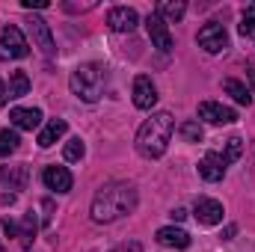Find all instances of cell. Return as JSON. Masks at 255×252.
Here are the masks:
<instances>
[{
    "instance_id": "obj_1",
    "label": "cell",
    "mask_w": 255,
    "mask_h": 252,
    "mask_svg": "<svg viewBox=\"0 0 255 252\" xmlns=\"http://www.w3.org/2000/svg\"><path fill=\"white\" fill-rule=\"evenodd\" d=\"M133 208H136V187L128 181H113L95 193L89 214L95 223H116L125 214H130Z\"/></svg>"
},
{
    "instance_id": "obj_2",
    "label": "cell",
    "mask_w": 255,
    "mask_h": 252,
    "mask_svg": "<svg viewBox=\"0 0 255 252\" xmlns=\"http://www.w3.org/2000/svg\"><path fill=\"white\" fill-rule=\"evenodd\" d=\"M175 130V119L169 113H154L151 119H145L142 127L136 130V151L148 160H157L166 154V145L172 139Z\"/></svg>"
},
{
    "instance_id": "obj_3",
    "label": "cell",
    "mask_w": 255,
    "mask_h": 252,
    "mask_svg": "<svg viewBox=\"0 0 255 252\" xmlns=\"http://www.w3.org/2000/svg\"><path fill=\"white\" fill-rule=\"evenodd\" d=\"M104 83H107V71H104V65H98V63L77 65V68L71 71V80H68L71 92H74L80 101H86V104H95V101L101 98Z\"/></svg>"
},
{
    "instance_id": "obj_4",
    "label": "cell",
    "mask_w": 255,
    "mask_h": 252,
    "mask_svg": "<svg viewBox=\"0 0 255 252\" xmlns=\"http://www.w3.org/2000/svg\"><path fill=\"white\" fill-rule=\"evenodd\" d=\"M30 54V42L15 24H6L0 33V60H24Z\"/></svg>"
},
{
    "instance_id": "obj_5",
    "label": "cell",
    "mask_w": 255,
    "mask_h": 252,
    "mask_svg": "<svg viewBox=\"0 0 255 252\" xmlns=\"http://www.w3.org/2000/svg\"><path fill=\"white\" fill-rule=\"evenodd\" d=\"M196 42H199V48H205L208 54H220V51H226V48H229V33H226V27H223V24L211 21V24H205V27L199 30Z\"/></svg>"
},
{
    "instance_id": "obj_6",
    "label": "cell",
    "mask_w": 255,
    "mask_h": 252,
    "mask_svg": "<svg viewBox=\"0 0 255 252\" xmlns=\"http://www.w3.org/2000/svg\"><path fill=\"white\" fill-rule=\"evenodd\" d=\"M145 30H148V39H151V45L157 48V51H172V33H169V24L163 21V18H157V15H148V21H145Z\"/></svg>"
},
{
    "instance_id": "obj_7",
    "label": "cell",
    "mask_w": 255,
    "mask_h": 252,
    "mask_svg": "<svg viewBox=\"0 0 255 252\" xmlns=\"http://www.w3.org/2000/svg\"><path fill=\"white\" fill-rule=\"evenodd\" d=\"M199 119H205L211 125H232V122H238V113L232 107L217 104V101H202L199 104Z\"/></svg>"
},
{
    "instance_id": "obj_8",
    "label": "cell",
    "mask_w": 255,
    "mask_h": 252,
    "mask_svg": "<svg viewBox=\"0 0 255 252\" xmlns=\"http://www.w3.org/2000/svg\"><path fill=\"white\" fill-rule=\"evenodd\" d=\"M223 205L217 199H196V208H193V217L199 226H220L223 223Z\"/></svg>"
},
{
    "instance_id": "obj_9",
    "label": "cell",
    "mask_w": 255,
    "mask_h": 252,
    "mask_svg": "<svg viewBox=\"0 0 255 252\" xmlns=\"http://www.w3.org/2000/svg\"><path fill=\"white\" fill-rule=\"evenodd\" d=\"M136 24H139V15L133 9H128V6H113L107 12V27L113 33H130Z\"/></svg>"
},
{
    "instance_id": "obj_10",
    "label": "cell",
    "mask_w": 255,
    "mask_h": 252,
    "mask_svg": "<svg viewBox=\"0 0 255 252\" xmlns=\"http://www.w3.org/2000/svg\"><path fill=\"white\" fill-rule=\"evenodd\" d=\"M27 24H30L33 42H36V45L42 48V54H45V57H54V54H57V45H54V36H51V27H48V21H45V18H36V15H33V18H30Z\"/></svg>"
},
{
    "instance_id": "obj_11",
    "label": "cell",
    "mask_w": 255,
    "mask_h": 252,
    "mask_svg": "<svg viewBox=\"0 0 255 252\" xmlns=\"http://www.w3.org/2000/svg\"><path fill=\"white\" fill-rule=\"evenodd\" d=\"M154 104H157V89H154L151 77L139 74V77L133 80V107H139V110H151Z\"/></svg>"
},
{
    "instance_id": "obj_12",
    "label": "cell",
    "mask_w": 255,
    "mask_h": 252,
    "mask_svg": "<svg viewBox=\"0 0 255 252\" xmlns=\"http://www.w3.org/2000/svg\"><path fill=\"white\" fill-rule=\"evenodd\" d=\"M226 157L223 154H217V151H208L202 160H199V175L205 178V181H223V175H226Z\"/></svg>"
},
{
    "instance_id": "obj_13",
    "label": "cell",
    "mask_w": 255,
    "mask_h": 252,
    "mask_svg": "<svg viewBox=\"0 0 255 252\" xmlns=\"http://www.w3.org/2000/svg\"><path fill=\"white\" fill-rule=\"evenodd\" d=\"M42 181H45V187L54 190V193H68L71 184H74V178H71V172L65 169V166H45V172H42Z\"/></svg>"
},
{
    "instance_id": "obj_14",
    "label": "cell",
    "mask_w": 255,
    "mask_h": 252,
    "mask_svg": "<svg viewBox=\"0 0 255 252\" xmlns=\"http://www.w3.org/2000/svg\"><path fill=\"white\" fill-rule=\"evenodd\" d=\"M157 244L166 247V250H187L190 247V235L178 226H163L157 229Z\"/></svg>"
},
{
    "instance_id": "obj_15",
    "label": "cell",
    "mask_w": 255,
    "mask_h": 252,
    "mask_svg": "<svg viewBox=\"0 0 255 252\" xmlns=\"http://www.w3.org/2000/svg\"><path fill=\"white\" fill-rule=\"evenodd\" d=\"M27 181H30V169L24 163H18V166H0V187L24 190Z\"/></svg>"
},
{
    "instance_id": "obj_16",
    "label": "cell",
    "mask_w": 255,
    "mask_h": 252,
    "mask_svg": "<svg viewBox=\"0 0 255 252\" xmlns=\"http://www.w3.org/2000/svg\"><path fill=\"white\" fill-rule=\"evenodd\" d=\"M9 122L15 127H21V130H33V127L42 125V110H27V107H15L12 113H9Z\"/></svg>"
},
{
    "instance_id": "obj_17",
    "label": "cell",
    "mask_w": 255,
    "mask_h": 252,
    "mask_svg": "<svg viewBox=\"0 0 255 252\" xmlns=\"http://www.w3.org/2000/svg\"><path fill=\"white\" fill-rule=\"evenodd\" d=\"M65 130H68V125H65V119H51L48 125L42 127V133H39V145L42 148H51L57 139H63Z\"/></svg>"
},
{
    "instance_id": "obj_18",
    "label": "cell",
    "mask_w": 255,
    "mask_h": 252,
    "mask_svg": "<svg viewBox=\"0 0 255 252\" xmlns=\"http://www.w3.org/2000/svg\"><path fill=\"white\" fill-rule=\"evenodd\" d=\"M184 12H187V6H184V0H160L157 6H154V15L157 18H172V21H178V18H184Z\"/></svg>"
},
{
    "instance_id": "obj_19",
    "label": "cell",
    "mask_w": 255,
    "mask_h": 252,
    "mask_svg": "<svg viewBox=\"0 0 255 252\" xmlns=\"http://www.w3.org/2000/svg\"><path fill=\"white\" fill-rule=\"evenodd\" d=\"M223 89H226V92H229V95H232L238 104H247V107H250V101H253V92H250V89H247L241 80L229 77V80H223Z\"/></svg>"
},
{
    "instance_id": "obj_20",
    "label": "cell",
    "mask_w": 255,
    "mask_h": 252,
    "mask_svg": "<svg viewBox=\"0 0 255 252\" xmlns=\"http://www.w3.org/2000/svg\"><path fill=\"white\" fill-rule=\"evenodd\" d=\"M27 92H30L27 71H12V77H9V98H24Z\"/></svg>"
},
{
    "instance_id": "obj_21",
    "label": "cell",
    "mask_w": 255,
    "mask_h": 252,
    "mask_svg": "<svg viewBox=\"0 0 255 252\" xmlns=\"http://www.w3.org/2000/svg\"><path fill=\"white\" fill-rule=\"evenodd\" d=\"M83 154H86V145H83V139H80V136H71V139L63 145V157L68 160V163L83 160Z\"/></svg>"
},
{
    "instance_id": "obj_22",
    "label": "cell",
    "mask_w": 255,
    "mask_h": 252,
    "mask_svg": "<svg viewBox=\"0 0 255 252\" xmlns=\"http://www.w3.org/2000/svg\"><path fill=\"white\" fill-rule=\"evenodd\" d=\"M36 238V217H33V211L30 214H24L21 217V226H18V241L24 244V247H30V241Z\"/></svg>"
},
{
    "instance_id": "obj_23",
    "label": "cell",
    "mask_w": 255,
    "mask_h": 252,
    "mask_svg": "<svg viewBox=\"0 0 255 252\" xmlns=\"http://www.w3.org/2000/svg\"><path fill=\"white\" fill-rule=\"evenodd\" d=\"M18 142H21V139H18V133H15V130H9V127H6V130H0V157L12 154V151L18 148Z\"/></svg>"
},
{
    "instance_id": "obj_24",
    "label": "cell",
    "mask_w": 255,
    "mask_h": 252,
    "mask_svg": "<svg viewBox=\"0 0 255 252\" xmlns=\"http://www.w3.org/2000/svg\"><path fill=\"white\" fill-rule=\"evenodd\" d=\"M241 151H244V139L241 136H232V139H226V163H235L238 157H241Z\"/></svg>"
},
{
    "instance_id": "obj_25",
    "label": "cell",
    "mask_w": 255,
    "mask_h": 252,
    "mask_svg": "<svg viewBox=\"0 0 255 252\" xmlns=\"http://www.w3.org/2000/svg\"><path fill=\"white\" fill-rule=\"evenodd\" d=\"M181 136H184V142H202L205 130H202L199 122H184V125H181Z\"/></svg>"
},
{
    "instance_id": "obj_26",
    "label": "cell",
    "mask_w": 255,
    "mask_h": 252,
    "mask_svg": "<svg viewBox=\"0 0 255 252\" xmlns=\"http://www.w3.org/2000/svg\"><path fill=\"white\" fill-rule=\"evenodd\" d=\"M238 33H241V36H253L255 33V3L244 12V18H241V24H238Z\"/></svg>"
},
{
    "instance_id": "obj_27",
    "label": "cell",
    "mask_w": 255,
    "mask_h": 252,
    "mask_svg": "<svg viewBox=\"0 0 255 252\" xmlns=\"http://www.w3.org/2000/svg\"><path fill=\"white\" fill-rule=\"evenodd\" d=\"M21 6H24V9H45L48 3H45V0H21Z\"/></svg>"
},
{
    "instance_id": "obj_28",
    "label": "cell",
    "mask_w": 255,
    "mask_h": 252,
    "mask_svg": "<svg viewBox=\"0 0 255 252\" xmlns=\"http://www.w3.org/2000/svg\"><path fill=\"white\" fill-rule=\"evenodd\" d=\"M15 202V193H0V205H12Z\"/></svg>"
},
{
    "instance_id": "obj_29",
    "label": "cell",
    "mask_w": 255,
    "mask_h": 252,
    "mask_svg": "<svg viewBox=\"0 0 255 252\" xmlns=\"http://www.w3.org/2000/svg\"><path fill=\"white\" fill-rule=\"evenodd\" d=\"M169 217H172V220H178V223H181V220H184V217H187V211H184V208H175V211H172V214H169Z\"/></svg>"
},
{
    "instance_id": "obj_30",
    "label": "cell",
    "mask_w": 255,
    "mask_h": 252,
    "mask_svg": "<svg viewBox=\"0 0 255 252\" xmlns=\"http://www.w3.org/2000/svg\"><path fill=\"white\" fill-rule=\"evenodd\" d=\"M6 95H9V86H6V83H3V80H0V107H3V104H6Z\"/></svg>"
},
{
    "instance_id": "obj_31",
    "label": "cell",
    "mask_w": 255,
    "mask_h": 252,
    "mask_svg": "<svg viewBox=\"0 0 255 252\" xmlns=\"http://www.w3.org/2000/svg\"><path fill=\"white\" fill-rule=\"evenodd\" d=\"M113 252H139V244H130V247H122V250H113Z\"/></svg>"
},
{
    "instance_id": "obj_32",
    "label": "cell",
    "mask_w": 255,
    "mask_h": 252,
    "mask_svg": "<svg viewBox=\"0 0 255 252\" xmlns=\"http://www.w3.org/2000/svg\"><path fill=\"white\" fill-rule=\"evenodd\" d=\"M250 80H253V89H255V68L250 71Z\"/></svg>"
},
{
    "instance_id": "obj_33",
    "label": "cell",
    "mask_w": 255,
    "mask_h": 252,
    "mask_svg": "<svg viewBox=\"0 0 255 252\" xmlns=\"http://www.w3.org/2000/svg\"><path fill=\"white\" fill-rule=\"evenodd\" d=\"M0 252H3V250H0Z\"/></svg>"
}]
</instances>
